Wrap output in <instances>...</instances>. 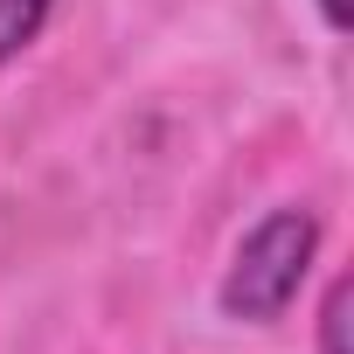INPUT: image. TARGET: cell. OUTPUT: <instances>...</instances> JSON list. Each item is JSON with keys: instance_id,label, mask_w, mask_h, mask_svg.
<instances>
[{"instance_id": "obj_2", "label": "cell", "mask_w": 354, "mask_h": 354, "mask_svg": "<svg viewBox=\"0 0 354 354\" xmlns=\"http://www.w3.org/2000/svg\"><path fill=\"white\" fill-rule=\"evenodd\" d=\"M49 15H56V0H0V70H8L21 49L42 42Z\"/></svg>"}, {"instance_id": "obj_3", "label": "cell", "mask_w": 354, "mask_h": 354, "mask_svg": "<svg viewBox=\"0 0 354 354\" xmlns=\"http://www.w3.org/2000/svg\"><path fill=\"white\" fill-rule=\"evenodd\" d=\"M347 299H354V285L333 278L326 299H319V354H354V340H347Z\"/></svg>"}, {"instance_id": "obj_4", "label": "cell", "mask_w": 354, "mask_h": 354, "mask_svg": "<svg viewBox=\"0 0 354 354\" xmlns=\"http://www.w3.org/2000/svg\"><path fill=\"white\" fill-rule=\"evenodd\" d=\"M319 21H326L333 35H347V28H354V8H347V0H319Z\"/></svg>"}, {"instance_id": "obj_1", "label": "cell", "mask_w": 354, "mask_h": 354, "mask_svg": "<svg viewBox=\"0 0 354 354\" xmlns=\"http://www.w3.org/2000/svg\"><path fill=\"white\" fill-rule=\"evenodd\" d=\"M313 264H319V216L313 209H271L243 243H236V257H230V271H223V285H216V306H223V319H236V326H271V319H285L292 313V299H299V285L313 278Z\"/></svg>"}]
</instances>
